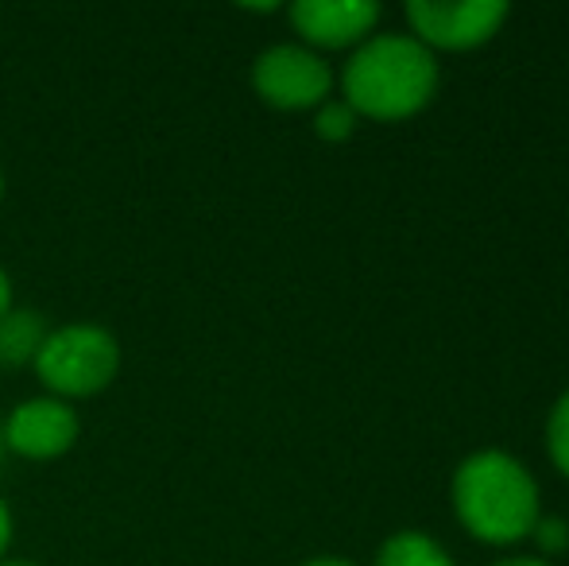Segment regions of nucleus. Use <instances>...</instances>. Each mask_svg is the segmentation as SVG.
<instances>
[{"label": "nucleus", "mask_w": 569, "mask_h": 566, "mask_svg": "<svg viewBox=\"0 0 569 566\" xmlns=\"http://www.w3.org/2000/svg\"><path fill=\"white\" fill-rule=\"evenodd\" d=\"M345 101L357 117L403 121L438 90V62L415 36H372L345 62Z\"/></svg>", "instance_id": "f257e3e1"}, {"label": "nucleus", "mask_w": 569, "mask_h": 566, "mask_svg": "<svg viewBox=\"0 0 569 566\" xmlns=\"http://www.w3.org/2000/svg\"><path fill=\"white\" fill-rule=\"evenodd\" d=\"M453 508L485 544H516L539 524V489L519 458L477 450L453 474Z\"/></svg>", "instance_id": "f03ea898"}, {"label": "nucleus", "mask_w": 569, "mask_h": 566, "mask_svg": "<svg viewBox=\"0 0 569 566\" xmlns=\"http://www.w3.org/2000/svg\"><path fill=\"white\" fill-rule=\"evenodd\" d=\"M47 393L59 400H86L106 393L120 373V341L98 322L51 326L36 365Z\"/></svg>", "instance_id": "7ed1b4c3"}, {"label": "nucleus", "mask_w": 569, "mask_h": 566, "mask_svg": "<svg viewBox=\"0 0 569 566\" xmlns=\"http://www.w3.org/2000/svg\"><path fill=\"white\" fill-rule=\"evenodd\" d=\"M252 86L276 109H315L330 101L333 70L302 43H276L252 62Z\"/></svg>", "instance_id": "20e7f679"}, {"label": "nucleus", "mask_w": 569, "mask_h": 566, "mask_svg": "<svg viewBox=\"0 0 569 566\" xmlns=\"http://www.w3.org/2000/svg\"><path fill=\"white\" fill-rule=\"evenodd\" d=\"M508 4L500 0H465V4H442V0H411L407 20L422 47H446V51H469L500 31Z\"/></svg>", "instance_id": "39448f33"}, {"label": "nucleus", "mask_w": 569, "mask_h": 566, "mask_svg": "<svg viewBox=\"0 0 569 566\" xmlns=\"http://www.w3.org/2000/svg\"><path fill=\"white\" fill-rule=\"evenodd\" d=\"M78 435H82V419H78L74 404L59 400V396H36L12 408L4 430V446L28 461H51L74 450Z\"/></svg>", "instance_id": "423d86ee"}, {"label": "nucleus", "mask_w": 569, "mask_h": 566, "mask_svg": "<svg viewBox=\"0 0 569 566\" xmlns=\"http://www.w3.org/2000/svg\"><path fill=\"white\" fill-rule=\"evenodd\" d=\"M376 20H380V8L372 0H299L291 8V23L307 43L302 47H326V51H338V47L365 43L372 36Z\"/></svg>", "instance_id": "0eeeda50"}, {"label": "nucleus", "mask_w": 569, "mask_h": 566, "mask_svg": "<svg viewBox=\"0 0 569 566\" xmlns=\"http://www.w3.org/2000/svg\"><path fill=\"white\" fill-rule=\"evenodd\" d=\"M47 334V318L31 307H12L0 318V365L4 369H23V365H36L39 349H43Z\"/></svg>", "instance_id": "6e6552de"}, {"label": "nucleus", "mask_w": 569, "mask_h": 566, "mask_svg": "<svg viewBox=\"0 0 569 566\" xmlns=\"http://www.w3.org/2000/svg\"><path fill=\"white\" fill-rule=\"evenodd\" d=\"M376 566H453L450 555L422 532H399L376 555Z\"/></svg>", "instance_id": "1a4fd4ad"}, {"label": "nucleus", "mask_w": 569, "mask_h": 566, "mask_svg": "<svg viewBox=\"0 0 569 566\" xmlns=\"http://www.w3.org/2000/svg\"><path fill=\"white\" fill-rule=\"evenodd\" d=\"M352 129H357V113L349 109V101H322V106H318L315 132L322 140H330V143L349 140Z\"/></svg>", "instance_id": "9d476101"}, {"label": "nucleus", "mask_w": 569, "mask_h": 566, "mask_svg": "<svg viewBox=\"0 0 569 566\" xmlns=\"http://www.w3.org/2000/svg\"><path fill=\"white\" fill-rule=\"evenodd\" d=\"M547 446H550V458H555V466L569 477V393L555 404V411H550Z\"/></svg>", "instance_id": "9b49d317"}, {"label": "nucleus", "mask_w": 569, "mask_h": 566, "mask_svg": "<svg viewBox=\"0 0 569 566\" xmlns=\"http://www.w3.org/2000/svg\"><path fill=\"white\" fill-rule=\"evenodd\" d=\"M535 539H539V547L547 555H562L569 547V524L558 520V516H539V524H535Z\"/></svg>", "instance_id": "f8f14e48"}, {"label": "nucleus", "mask_w": 569, "mask_h": 566, "mask_svg": "<svg viewBox=\"0 0 569 566\" xmlns=\"http://www.w3.org/2000/svg\"><path fill=\"white\" fill-rule=\"evenodd\" d=\"M8 547H12V508H8L4 497H0V563H4Z\"/></svg>", "instance_id": "ddd939ff"}, {"label": "nucleus", "mask_w": 569, "mask_h": 566, "mask_svg": "<svg viewBox=\"0 0 569 566\" xmlns=\"http://www.w3.org/2000/svg\"><path fill=\"white\" fill-rule=\"evenodd\" d=\"M16 307V291H12V276L0 268V318L8 315V310Z\"/></svg>", "instance_id": "4468645a"}, {"label": "nucleus", "mask_w": 569, "mask_h": 566, "mask_svg": "<svg viewBox=\"0 0 569 566\" xmlns=\"http://www.w3.org/2000/svg\"><path fill=\"white\" fill-rule=\"evenodd\" d=\"M307 566H352L349 559H338V555H322V559H310Z\"/></svg>", "instance_id": "2eb2a0df"}, {"label": "nucleus", "mask_w": 569, "mask_h": 566, "mask_svg": "<svg viewBox=\"0 0 569 566\" xmlns=\"http://www.w3.org/2000/svg\"><path fill=\"white\" fill-rule=\"evenodd\" d=\"M496 566H550L542 559H508V563H496Z\"/></svg>", "instance_id": "dca6fc26"}, {"label": "nucleus", "mask_w": 569, "mask_h": 566, "mask_svg": "<svg viewBox=\"0 0 569 566\" xmlns=\"http://www.w3.org/2000/svg\"><path fill=\"white\" fill-rule=\"evenodd\" d=\"M0 566H36V563H12V559H4Z\"/></svg>", "instance_id": "f3484780"}, {"label": "nucleus", "mask_w": 569, "mask_h": 566, "mask_svg": "<svg viewBox=\"0 0 569 566\" xmlns=\"http://www.w3.org/2000/svg\"><path fill=\"white\" fill-rule=\"evenodd\" d=\"M0 198H4V175H0Z\"/></svg>", "instance_id": "a211bd4d"}]
</instances>
